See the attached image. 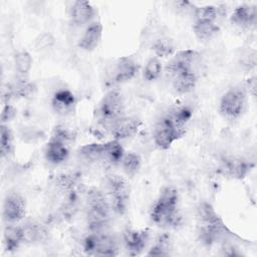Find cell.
Listing matches in <instances>:
<instances>
[{
  "mask_svg": "<svg viewBox=\"0 0 257 257\" xmlns=\"http://www.w3.org/2000/svg\"><path fill=\"white\" fill-rule=\"evenodd\" d=\"M178 203V191L171 186L163 188L151 209L152 221L162 228H177L182 223Z\"/></svg>",
  "mask_w": 257,
  "mask_h": 257,
  "instance_id": "6da1fadb",
  "label": "cell"
},
{
  "mask_svg": "<svg viewBox=\"0 0 257 257\" xmlns=\"http://www.w3.org/2000/svg\"><path fill=\"white\" fill-rule=\"evenodd\" d=\"M247 106V88L241 85L230 87L221 97L219 111L230 119L240 117Z\"/></svg>",
  "mask_w": 257,
  "mask_h": 257,
  "instance_id": "7a4b0ae2",
  "label": "cell"
},
{
  "mask_svg": "<svg viewBox=\"0 0 257 257\" xmlns=\"http://www.w3.org/2000/svg\"><path fill=\"white\" fill-rule=\"evenodd\" d=\"M97 113L100 121L108 126L124 115V101L121 93L115 89L107 91L99 101Z\"/></svg>",
  "mask_w": 257,
  "mask_h": 257,
  "instance_id": "3957f363",
  "label": "cell"
},
{
  "mask_svg": "<svg viewBox=\"0 0 257 257\" xmlns=\"http://www.w3.org/2000/svg\"><path fill=\"white\" fill-rule=\"evenodd\" d=\"M83 250L93 256H115L118 246L116 240L107 232H90L83 239Z\"/></svg>",
  "mask_w": 257,
  "mask_h": 257,
  "instance_id": "277c9868",
  "label": "cell"
},
{
  "mask_svg": "<svg viewBox=\"0 0 257 257\" xmlns=\"http://www.w3.org/2000/svg\"><path fill=\"white\" fill-rule=\"evenodd\" d=\"M186 134V128L176 126L167 116L160 118L153 131V140L160 150H168L174 142Z\"/></svg>",
  "mask_w": 257,
  "mask_h": 257,
  "instance_id": "5b68a950",
  "label": "cell"
},
{
  "mask_svg": "<svg viewBox=\"0 0 257 257\" xmlns=\"http://www.w3.org/2000/svg\"><path fill=\"white\" fill-rule=\"evenodd\" d=\"M107 189L110 195L111 209L119 214L123 213L130 199L128 183L123 177L112 174L107 177Z\"/></svg>",
  "mask_w": 257,
  "mask_h": 257,
  "instance_id": "8992f818",
  "label": "cell"
},
{
  "mask_svg": "<svg viewBox=\"0 0 257 257\" xmlns=\"http://www.w3.org/2000/svg\"><path fill=\"white\" fill-rule=\"evenodd\" d=\"M199 58L200 54L196 50L186 49L177 51L167 63L165 67V72L169 77L173 78L181 72L188 70L194 71L193 65L197 62Z\"/></svg>",
  "mask_w": 257,
  "mask_h": 257,
  "instance_id": "52a82bcc",
  "label": "cell"
},
{
  "mask_svg": "<svg viewBox=\"0 0 257 257\" xmlns=\"http://www.w3.org/2000/svg\"><path fill=\"white\" fill-rule=\"evenodd\" d=\"M26 204L18 193H10L3 202V218L7 223H17L25 217Z\"/></svg>",
  "mask_w": 257,
  "mask_h": 257,
  "instance_id": "ba28073f",
  "label": "cell"
},
{
  "mask_svg": "<svg viewBox=\"0 0 257 257\" xmlns=\"http://www.w3.org/2000/svg\"><path fill=\"white\" fill-rule=\"evenodd\" d=\"M139 126L140 120L137 117L122 115L110 124L109 130L113 139L120 142L134 137L137 134Z\"/></svg>",
  "mask_w": 257,
  "mask_h": 257,
  "instance_id": "9c48e42d",
  "label": "cell"
},
{
  "mask_svg": "<svg viewBox=\"0 0 257 257\" xmlns=\"http://www.w3.org/2000/svg\"><path fill=\"white\" fill-rule=\"evenodd\" d=\"M51 106L60 116L70 115L76 106L75 95L68 89H58L51 98Z\"/></svg>",
  "mask_w": 257,
  "mask_h": 257,
  "instance_id": "30bf717a",
  "label": "cell"
},
{
  "mask_svg": "<svg viewBox=\"0 0 257 257\" xmlns=\"http://www.w3.org/2000/svg\"><path fill=\"white\" fill-rule=\"evenodd\" d=\"M69 16L71 22L76 26H84L93 22L95 9L88 1H75L70 7Z\"/></svg>",
  "mask_w": 257,
  "mask_h": 257,
  "instance_id": "8fae6325",
  "label": "cell"
},
{
  "mask_svg": "<svg viewBox=\"0 0 257 257\" xmlns=\"http://www.w3.org/2000/svg\"><path fill=\"white\" fill-rule=\"evenodd\" d=\"M230 21L233 25L248 29L255 26L257 21V9L255 5L243 4L234 9L230 16Z\"/></svg>",
  "mask_w": 257,
  "mask_h": 257,
  "instance_id": "7c38bea8",
  "label": "cell"
},
{
  "mask_svg": "<svg viewBox=\"0 0 257 257\" xmlns=\"http://www.w3.org/2000/svg\"><path fill=\"white\" fill-rule=\"evenodd\" d=\"M226 234V227L222 220L212 223H200L198 235L200 241L207 246H211L220 241Z\"/></svg>",
  "mask_w": 257,
  "mask_h": 257,
  "instance_id": "4fadbf2b",
  "label": "cell"
},
{
  "mask_svg": "<svg viewBox=\"0 0 257 257\" xmlns=\"http://www.w3.org/2000/svg\"><path fill=\"white\" fill-rule=\"evenodd\" d=\"M139 71V65L135 59L128 56L120 57L113 67L112 78L116 83H124L133 79Z\"/></svg>",
  "mask_w": 257,
  "mask_h": 257,
  "instance_id": "5bb4252c",
  "label": "cell"
},
{
  "mask_svg": "<svg viewBox=\"0 0 257 257\" xmlns=\"http://www.w3.org/2000/svg\"><path fill=\"white\" fill-rule=\"evenodd\" d=\"M102 30V25L98 21L88 24L78 40V47L87 52L94 50L101 41Z\"/></svg>",
  "mask_w": 257,
  "mask_h": 257,
  "instance_id": "9a60e30c",
  "label": "cell"
},
{
  "mask_svg": "<svg viewBox=\"0 0 257 257\" xmlns=\"http://www.w3.org/2000/svg\"><path fill=\"white\" fill-rule=\"evenodd\" d=\"M149 240V233L145 230L127 229L122 233V241L126 250L132 255L140 254Z\"/></svg>",
  "mask_w": 257,
  "mask_h": 257,
  "instance_id": "2e32d148",
  "label": "cell"
},
{
  "mask_svg": "<svg viewBox=\"0 0 257 257\" xmlns=\"http://www.w3.org/2000/svg\"><path fill=\"white\" fill-rule=\"evenodd\" d=\"M44 155L45 159L50 164L59 165L67 160L69 156V150L67 144L55 139H50L45 147Z\"/></svg>",
  "mask_w": 257,
  "mask_h": 257,
  "instance_id": "e0dca14e",
  "label": "cell"
},
{
  "mask_svg": "<svg viewBox=\"0 0 257 257\" xmlns=\"http://www.w3.org/2000/svg\"><path fill=\"white\" fill-rule=\"evenodd\" d=\"M4 244L7 251L12 252L19 248L25 241V234L23 226L16 225V223H7L3 232Z\"/></svg>",
  "mask_w": 257,
  "mask_h": 257,
  "instance_id": "ac0fdd59",
  "label": "cell"
},
{
  "mask_svg": "<svg viewBox=\"0 0 257 257\" xmlns=\"http://www.w3.org/2000/svg\"><path fill=\"white\" fill-rule=\"evenodd\" d=\"M197 74L193 70L181 72L172 78V86L179 94H186L194 90L197 85Z\"/></svg>",
  "mask_w": 257,
  "mask_h": 257,
  "instance_id": "d6986e66",
  "label": "cell"
},
{
  "mask_svg": "<svg viewBox=\"0 0 257 257\" xmlns=\"http://www.w3.org/2000/svg\"><path fill=\"white\" fill-rule=\"evenodd\" d=\"M193 32L200 41L206 42L215 38L220 32V28L216 22L194 21Z\"/></svg>",
  "mask_w": 257,
  "mask_h": 257,
  "instance_id": "ffe728a7",
  "label": "cell"
},
{
  "mask_svg": "<svg viewBox=\"0 0 257 257\" xmlns=\"http://www.w3.org/2000/svg\"><path fill=\"white\" fill-rule=\"evenodd\" d=\"M124 154V150L119 141L113 139L103 143V162L109 165L120 164Z\"/></svg>",
  "mask_w": 257,
  "mask_h": 257,
  "instance_id": "44dd1931",
  "label": "cell"
},
{
  "mask_svg": "<svg viewBox=\"0 0 257 257\" xmlns=\"http://www.w3.org/2000/svg\"><path fill=\"white\" fill-rule=\"evenodd\" d=\"M223 170L225 171V174L229 175L232 178L242 179L249 173L250 164L242 159H226L223 165Z\"/></svg>",
  "mask_w": 257,
  "mask_h": 257,
  "instance_id": "7402d4cb",
  "label": "cell"
},
{
  "mask_svg": "<svg viewBox=\"0 0 257 257\" xmlns=\"http://www.w3.org/2000/svg\"><path fill=\"white\" fill-rule=\"evenodd\" d=\"M193 115L192 109L187 105H176L165 114L176 126L186 128V124Z\"/></svg>",
  "mask_w": 257,
  "mask_h": 257,
  "instance_id": "603a6c76",
  "label": "cell"
},
{
  "mask_svg": "<svg viewBox=\"0 0 257 257\" xmlns=\"http://www.w3.org/2000/svg\"><path fill=\"white\" fill-rule=\"evenodd\" d=\"M80 158L87 163H97L103 159V143H91L79 148Z\"/></svg>",
  "mask_w": 257,
  "mask_h": 257,
  "instance_id": "cb8c5ba5",
  "label": "cell"
},
{
  "mask_svg": "<svg viewBox=\"0 0 257 257\" xmlns=\"http://www.w3.org/2000/svg\"><path fill=\"white\" fill-rule=\"evenodd\" d=\"M13 61L15 69L20 76H26L32 68L33 59L27 50H18L13 56Z\"/></svg>",
  "mask_w": 257,
  "mask_h": 257,
  "instance_id": "d4e9b609",
  "label": "cell"
},
{
  "mask_svg": "<svg viewBox=\"0 0 257 257\" xmlns=\"http://www.w3.org/2000/svg\"><path fill=\"white\" fill-rule=\"evenodd\" d=\"M119 165L121 166L122 171L127 177H134L141 169L142 159L137 153H125Z\"/></svg>",
  "mask_w": 257,
  "mask_h": 257,
  "instance_id": "484cf974",
  "label": "cell"
},
{
  "mask_svg": "<svg viewBox=\"0 0 257 257\" xmlns=\"http://www.w3.org/2000/svg\"><path fill=\"white\" fill-rule=\"evenodd\" d=\"M152 50L158 58L170 57L175 53V44L173 40L168 37H160L154 41Z\"/></svg>",
  "mask_w": 257,
  "mask_h": 257,
  "instance_id": "4316f807",
  "label": "cell"
},
{
  "mask_svg": "<svg viewBox=\"0 0 257 257\" xmlns=\"http://www.w3.org/2000/svg\"><path fill=\"white\" fill-rule=\"evenodd\" d=\"M163 72V64L160 58L153 56L148 59L143 69V76L147 81L157 80Z\"/></svg>",
  "mask_w": 257,
  "mask_h": 257,
  "instance_id": "83f0119b",
  "label": "cell"
},
{
  "mask_svg": "<svg viewBox=\"0 0 257 257\" xmlns=\"http://www.w3.org/2000/svg\"><path fill=\"white\" fill-rule=\"evenodd\" d=\"M0 151L2 158L9 157L13 153V135L7 124L1 123L0 128Z\"/></svg>",
  "mask_w": 257,
  "mask_h": 257,
  "instance_id": "f1b7e54d",
  "label": "cell"
},
{
  "mask_svg": "<svg viewBox=\"0 0 257 257\" xmlns=\"http://www.w3.org/2000/svg\"><path fill=\"white\" fill-rule=\"evenodd\" d=\"M193 16L195 21L216 22V19L218 17V8L213 5L194 6Z\"/></svg>",
  "mask_w": 257,
  "mask_h": 257,
  "instance_id": "f546056e",
  "label": "cell"
},
{
  "mask_svg": "<svg viewBox=\"0 0 257 257\" xmlns=\"http://www.w3.org/2000/svg\"><path fill=\"white\" fill-rule=\"evenodd\" d=\"M197 218L200 223H212L221 220L213 206L207 202H202L197 207Z\"/></svg>",
  "mask_w": 257,
  "mask_h": 257,
  "instance_id": "4dcf8cb0",
  "label": "cell"
},
{
  "mask_svg": "<svg viewBox=\"0 0 257 257\" xmlns=\"http://www.w3.org/2000/svg\"><path fill=\"white\" fill-rule=\"evenodd\" d=\"M170 239L169 236L163 235L159 241L148 251V256H168L170 255Z\"/></svg>",
  "mask_w": 257,
  "mask_h": 257,
  "instance_id": "1f68e13d",
  "label": "cell"
},
{
  "mask_svg": "<svg viewBox=\"0 0 257 257\" xmlns=\"http://www.w3.org/2000/svg\"><path fill=\"white\" fill-rule=\"evenodd\" d=\"M53 43H54V38L49 33H43V34L39 35L35 41L36 48H38L40 50H44V49L51 47L53 45Z\"/></svg>",
  "mask_w": 257,
  "mask_h": 257,
  "instance_id": "d6a6232c",
  "label": "cell"
},
{
  "mask_svg": "<svg viewBox=\"0 0 257 257\" xmlns=\"http://www.w3.org/2000/svg\"><path fill=\"white\" fill-rule=\"evenodd\" d=\"M15 115H16V108L9 103H5L1 111V116H0L1 123L6 124V122L11 121L15 117Z\"/></svg>",
  "mask_w": 257,
  "mask_h": 257,
  "instance_id": "836d02e7",
  "label": "cell"
},
{
  "mask_svg": "<svg viewBox=\"0 0 257 257\" xmlns=\"http://www.w3.org/2000/svg\"><path fill=\"white\" fill-rule=\"evenodd\" d=\"M241 62H242V65L245 66L247 69H251L253 67H255V64H256V52L255 50H252V49H249L248 51H246L242 58H241Z\"/></svg>",
  "mask_w": 257,
  "mask_h": 257,
  "instance_id": "e575fe53",
  "label": "cell"
}]
</instances>
